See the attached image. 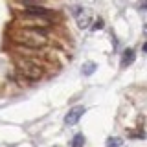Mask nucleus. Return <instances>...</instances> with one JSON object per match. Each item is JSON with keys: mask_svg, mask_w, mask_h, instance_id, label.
I'll use <instances>...</instances> for the list:
<instances>
[{"mask_svg": "<svg viewBox=\"0 0 147 147\" xmlns=\"http://www.w3.org/2000/svg\"><path fill=\"white\" fill-rule=\"evenodd\" d=\"M17 40L30 48H42L46 44V28H24L22 33L17 37Z\"/></svg>", "mask_w": 147, "mask_h": 147, "instance_id": "obj_1", "label": "nucleus"}, {"mask_svg": "<svg viewBox=\"0 0 147 147\" xmlns=\"http://www.w3.org/2000/svg\"><path fill=\"white\" fill-rule=\"evenodd\" d=\"M17 66H18V72H20L26 79H30V81L40 79V77H42V74H44L42 68H40L39 64H35L31 59H20Z\"/></svg>", "mask_w": 147, "mask_h": 147, "instance_id": "obj_2", "label": "nucleus"}, {"mask_svg": "<svg viewBox=\"0 0 147 147\" xmlns=\"http://www.w3.org/2000/svg\"><path fill=\"white\" fill-rule=\"evenodd\" d=\"M24 13L30 15V17H37V18H48V20L53 18V11H50V9H46V7H40V6H33V4L26 6Z\"/></svg>", "mask_w": 147, "mask_h": 147, "instance_id": "obj_3", "label": "nucleus"}, {"mask_svg": "<svg viewBox=\"0 0 147 147\" xmlns=\"http://www.w3.org/2000/svg\"><path fill=\"white\" fill-rule=\"evenodd\" d=\"M83 114H85V107H81V105H79V107H74V109L70 110V112L66 114L64 121H66L68 125H76V123L81 119V116H83Z\"/></svg>", "mask_w": 147, "mask_h": 147, "instance_id": "obj_4", "label": "nucleus"}, {"mask_svg": "<svg viewBox=\"0 0 147 147\" xmlns=\"http://www.w3.org/2000/svg\"><path fill=\"white\" fill-rule=\"evenodd\" d=\"M119 145H123V138H119V136L107 138V147H119Z\"/></svg>", "mask_w": 147, "mask_h": 147, "instance_id": "obj_5", "label": "nucleus"}, {"mask_svg": "<svg viewBox=\"0 0 147 147\" xmlns=\"http://www.w3.org/2000/svg\"><path fill=\"white\" fill-rule=\"evenodd\" d=\"M132 61H134V52L129 48V50H125V53H123V61H121V64H123V66H127V64H131Z\"/></svg>", "mask_w": 147, "mask_h": 147, "instance_id": "obj_6", "label": "nucleus"}, {"mask_svg": "<svg viewBox=\"0 0 147 147\" xmlns=\"http://www.w3.org/2000/svg\"><path fill=\"white\" fill-rule=\"evenodd\" d=\"M83 145H85V136H83L81 132H77L72 140V147H83Z\"/></svg>", "mask_w": 147, "mask_h": 147, "instance_id": "obj_7", "label": "nucleus"}, {"mask_svg": "<svg viewBox=\"0 0 147 147\" xmlns=\"http://www.w3.org/2000/svg\"><path fill=\"white\" fill-rule=\"evenodd\" d=\"M96 68H98V66H96V63H86L85 64V66H83V76H90V74H94L96 72Z\"/></svg>", "mask_w": 147, "mask_h": 147, "instance_id": "obj_8", "label": "nucleus"}]
</instances>
